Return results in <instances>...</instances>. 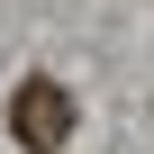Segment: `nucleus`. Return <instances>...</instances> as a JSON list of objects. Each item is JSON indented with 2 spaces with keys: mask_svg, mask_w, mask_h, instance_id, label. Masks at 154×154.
<instances>
[{
  "mask_svg": "<svg viewBox=\"0 0 154 154\" xmlns=\"http://www.w3.org/2000/svg\"><path fill=\"white\" fill-rule=\"evenodd\" d=\"M9 136H18L27 154H54V145L72 136V100H63V82H18V100H9Z\"/></svg>",
  "mask_w": 154,
  "mask_h": 154,
  "instance_id": "f257e3e1",
  "label": "nucleus"
}]
</instances>
